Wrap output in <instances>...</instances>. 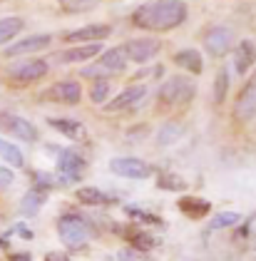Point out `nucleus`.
I'll return each mask as SVG.
<instances>
[{"mask_svg":"<svg viewBox=\"0 0 256 261\" xmlns=\"http://www.w3.org/2000/svg\"><path fill=\"white\" fill-rule=\"evenodd\" d=\"M144 95H147V87H144V85H130V87H124L110 105H105V110H107V112H122V110L137 105Z\"/></svg>","mask_w":256,"mask_h":261,"instance_id":"14","label":"nucleus"},{"mask_svg":"<svg viewBox=\"0 0 256 261\" xmlns=\"http://www.w3.org/2000/svg\"><path fill=\"white\" fill-rule=\"evenodd\" d=\"M33 181H35V187L42 189V192H53V189L58 187V179H55L53 174H45V172H35V174H33Z\"/></svg>","mask_w":256,"mask_h":261,"instance_id":"33","label":"nucleus"},{"mask_svg":"<svg viewBox=\"0 0 256 261\" xmlns=\"http://www.w3.org/2000/svg\"><path fill=\"white\" fill-rule=\"evenodd\" d=\"M112 35V25H105V22H92V25H85L80 30L72 33H65V40L67 42H99L105 38Z\"/></svg>","mask_w":256,"mask_h":261,"instance_id":"13","label":"nucleus"},{"mask_svg":"<svg viewBox=\"0 0 256 261\" xmlns=\"http://www.w3.org/2000/svg\"><path fill=\"white\" fill-rule=\"evenodd\" d=\"M8 259H10V261H33V256H30L28 251H13Z\"/></svg>","mask_w":256,"mask_h":261,"instance_id":"37","label":"nucleus"},{"mask_svg":"<svg viewBox=\"0 0 256 261\" xmlns=\"http://www.w3.org/2000/svg\"><path fill=\"white\" fill-rule=\"evenodd\" d=\"M232 117L239 124H246L256 117V70L251 72V77L244 82V87L239 90L234 107H232Z\"/></svg>","mask_w":256,"mask_h":261,"instance_id":"6","label":"nucleus"},{"mask_svg":"<svg viewBox=\"0 0 256 261\" xmlns=\"http://www.w3.org/2000/svg\"><path fill=\"white\" fill-rule=\"evenodd\" d=\"M10 184H13V172L8 167H0V189H5Z\"/></svg>","mask_w":256,"mask_h":261,"instance_id":"35","label":"nucleus"},{"mask_svg":"<svg viewBox=\"0 0 256 261\" xmlns=\"http://www.w3.org/2000/svg\"><path fill=\"white\" fill-rule=\"evenodd\" d=\"M110 92H112L110 77H95V80H92V87H90V100L95 102V105H105L107 97H110Z\"/></svg>","mask_w":256,"mask_h":261,"instance_id":"25","label":"nucleus"},{"mask_svg":"<svg viewBox=\"0 0 256 261\" xmlns=\"http://www.w3.org/2000/svg\"><path fill=\"white\" fill-rule=\"evenodd\" d=\"M119 261H144V256L139 249H124V251H119Z\"/></svg>","mask_w":256,"mask_h":261,"instance_id":"34","label":"nucleus"},{"mask_svg":"<svg viewBox=\"0 0 256 261\" xmlns=\"http://www.w3.org/2000/svg\"><path fill=\"white\" fill-rule=\"evenodd\" d=\"M256 65V45L251 40H241L234 45V70L239 75H246Z\"/></svg>","mask_w":256,"mask_h":261,"instance_id":"17","label":"nucleus"},{"mask_svg":"<svg viewBox=\"0 0 256 261\" xmlns=\"http://www.w3.org/2000/svg\"><path fill=\"white\" fill-rule=\"evenodd\" d=\"M42 100H53L60 105H80L82 100V87L78 80H62L55 82L50 90L42 92Z\"/></svg>","mask_w":256,"mask_h":261,"instance_id":"12","label":"nucleus"},{"mask_svg":"<svg viewBox=\"0 0 256 261\" xmlns=\"http://www.w3.org/2000/svg\"><path fill=\"white\" fill-rule=\"evenodd\" d=\"M0 157L8 162V164H13V167H22L25 164V157H22V152L18 149V144L3 140V137H0Z\"/></svg>","mask_w":256,"mask_h":261,"instance_id":"26","label":"nucleus"},{"mask_svg":"<svg viewBox=\"0 0 256 261\" xmlns=\"http://www.w3.org/2000/svg\"><path fill=\"white\" fill-rule=\"evenodd\" d=\"M102 0H60V8L65 13H87L92 8H97Z\"/></svg>","mask_w":256,"mask_h":261,"instance_id":"32","label":"nucleus"},{"mask_svg":"<svg viewBox=\"0 0 256 261\" xmlns=\"http://www.w3.org/2000/svg\"><path fill=\"white\" fill-rule=\"evenodd\" d=\"M194 95H197V85H194L192 77H187V75H172L169 80L159 87L157 100L164 107H184V105H189V102L194 100Z\"/></svg>","mask_w":256,"mask_h":261,"instance_id":"3","label":"nucleus"},{"mask_svg":"<svg viewBox=\"0 0 256 261\" xmlns=\"http://www.w3.org/2000/svg\"><path fill=\"white\" fill-rule=\"evenodd\" d=\"M47 72H50V65L47 62L40 60V58H30V60H22L18 65H13L8 75H10V80L20 82V85H30V82L42 80Z\"/></svg>","mask_w":256,"mask_h":261,"instance_id":"10","label":"nucleus"},{"mask_svg":"<svg viewBox=\"0 0 256 261\" xmlns=\"http://www.w3.org/2000/svg\"><path fill=\"white\" fill-rule=\"evenodd\" d=\"M47 124L53 127V129H58L60 135H65V137H70V140H82L85 137V127L80 124L78 120H65V117H50Z\"/></svg>","mask_w":256,"mask_h":261,"instance_id":"22","label":"nucleus"},{"mask_svg":"<svg viewBox=\"0 0 256 261\" xmlns=\"http://www.w3.org/2000/svg\"><path fill=\"white\" fill-rule=\"evenodd\" d=\"M0 132L15 137V140H22V142H35L38 140V129L35 124L20 117V115H13V112H0Z\"/></svg>","mask_w":256,"mask_h":261,"instance_id":"9","label":"nucleus"},{"mask_svg":"<svg viewBox=\"0 0 256 261\" xmlns=\"http://www.w3.org/2000/svg\"><path fill=\"white\" fill-rule=\"evenodd\" d=\"M182 132H184V127L179 124V122H167L162 129H159L157 135V144L159 147H167V144H172V142H177L182 137Z\"/></svg>","mask_w":256,"mask_h":261,"instance_id":"28","label":"nucleus"},{"mask_svg":"<svg viewBox=\"0 0 256 261\" xmlns=\"http://www.w3.org/2000/svg\"><path fill=\"white\" fill-rule=\"evenodd\" d=\"M157 184L159 189H167V192H184L187 189V181L179 174H172V172H162L157 177Z\"/></svg>","mask_w":256,"mask_h":261,"instance_id":"30","label":"nucleus"},{"mask_svg":"<svg viewBox=\"0 0 256 261\" xmlns=\"http://www.w3.org/2000/svg\"><path fill=\"white\" fill-rule=\"evenodd\" d=\"M15 231H18L20 237H25V239H33V231H28L25 226H15Z\"/></svg>","mask_w":256,"mask_h":261,"instance_id":"38","label":"nucleus"},{"mask_svg":"<svg viewBox=\"0 0 256 261\" xmlns=\"http://www.w3.org/2000/svg\"><path fill=\"white\" fill-rule=\"evenodd\" d=\"M124 53H127V60L132 62H149L152 58H157V53L162 50V42L157 38H137V40H130L122 45Z\"/></svg>","mask_w":256,"mask_h":261,"instance_id":"11","label":"nucleus"},{"mask_svg":"<svg viewBox=\"0 0 256 261\" xmlns=\"http://www.w3.org/2000/svg\"><path fill=\"white\" fill-rule=\"evenodd\" d=\"M127 53H124V47H112V50H107V53H102V58H99L92 67H85L82 70V77H112V75H119V72H124L127 70Z\"/></svg>","mask_w":256,"mask_h":261,"instance_id":"4","label":"nucleus"},{"mask_svg":"<svg viewBox=\"0 0 256 261\" xmlns=\"http://www.w3.org/2000/svg\"><path fill=\"white\" fill-rule=\"evenodd\" d=\"M174 65H179L182 70H187L192 75H201V70H204V60H201L199 50H192V47L179 50L177 55H174Z\"/></svg>","mask_w":256,"mask_h":261,"instance_id":"20","label":"nucleus"},{"mask_svg":"<svg viewBox=\"0 0 256 261\" xmlns=\"http://www.w3.org/2000/svg\"><path fill=\"white\" fill-rule=\"evenodd\" d=\"M102 53V45L99 42H87V45H78V47H70L65 53L58 55V62H65V65H72V62H87L92 58H97Z\"/></svg>","mask_w":256,"mask_h":261,"instance_id":"16","label":"nucleus"},{"mask_svg":"<svg viewBox=\"0 0 256 261\" xmlns=\"http://www.w3.org/2000/svg\"><path fill=\"white\" fill-rule=\"evenodd\" d=\"M45 201H47V192L33 187V189L22 197V201H20V214H22V217H35L40 209H42Z\"/></svg>","mask_w":256,"mask_h":261,"instance_id":"21","label":"nucleus"},{"mask_svg":"<svg viewBox=\"0 0 256 261\" xmlns=\"http://www.w3.org/2000/svg\"><path fill=\"white\" fill-rule=\"evenodd\" d=\"M241 221V214L239 212H219L209 219V229L212 231H219V229H229V226H237Z\"/></svg>","mask_w":256,"mask_h":261,"instance_id":"27","label":"nucleus"},{"mask_svg":"<svg viewBox=\"0 0 256 261\" xmlns=\"http://www.w3.org/2000/svg\"><path fill=\"white\" fill-rule=\"evenodd\" d=\"M177 206L184 217H189V219H194V221L209 217V212H212V201L201 199V197H182L177 201Z\"/></svg>","mask_w":256,"mask_h":261,"instance_id":"18","label":"nucleus"},{"mask_svg":"<svg viewBox=\"0 0 256 261\" xmlns=\"http://www.w3.org/2000/svg\"><path fill=\"white\" fill-rule=\"evenodd\" d=\"M22 28H25V20H22V18H15V15H13V18H3V20H0V45L10 42Z\"/></svg>","mask_w":256,"mask_h":261,"instance_id":"24","label":"nucleus"},{"mask_svg":"<svg viewBox=\"0 0 256 261\" xmlns=\"http://www.w3.org/2000/svg\"><path fill=\"white\" fill-rule=\"evenodd\" d=\"M234 47V30L226 25H214L204 33V50L212 58H224Z\"/></svg>","mask_w":256,"mask_h":261,"instance_id":"7","label":"nucleus"},{"mask_svg":"<svg viewBox=\"0 0 256 261\" xmlns=\"http://www.w3.org/2000/svg\"><path fill=\"white\" fill-rule=\"evenodd\" d=\"M85 167L87 162L85 157L75 152V149H60L58 154V187H65V184H72V181H80L82 174H85Z\"/></svg>","mask_w":256,"mask_h":261,"instance_id":"5","label":"nucleus"},{"mask_svg":"<svg viewBox=\"0 0 256 261\" xmlns=\"http://www.w3.org/2000/svg\"><path fill=\"white\" fill-rule=\"evenodd\" d=\"M45 261H72L67 254H62V251H47L45 254Z\"/></svg>","mask_w":256,"mask_h":261,"instance_id":"36","label":"nucleus"},{"mask_svg":"<svg viewBox=\"0 0 256 261\" xmlns=\"http://www.w3.org/2000/svg\"><path fill=\"white\" fill-rule=\"evenodd\" d=\"M124 237H127V241L132 244V249H139V251H149V249H155L159 244L149 231H142V229H127Z\"/></svg>","mask_w":256,"mask_h":261,"instance_id":"23","label":"nucleus"},{"mask_svg":"<svg viewBox=\"0 0 256 261\" xmlns=\"http://www.w3.org/2000/svg\"><path fill=\"white\" fill-rule=\"evenodd\" d=\"M124 214L135 221V224H152V226H164L162 217H157V214H149V212H142V209H137V206H124Z\"/></svg>","mask_w":256,"mask_h":261,"instance_id":"29","label":"nucleus"},{"mask_svg":"<svg viewBox=\"0 0 256 261\" xmlns=\"http://www.w3.org/2000/svg\"><path fill=\"white\" fill-rule=\"evenodd\" d=\"M229 92V70H219L214 80V105H224Z\"/></svg>","mask_w":256,"mask_h":261,"instance_id":"31","label":"nucleus"},{"mask_svg":"<svg viewBox=\"0 0 256 261\" xmlns=\"http://www.w3.org/2000/svg\"><path fill=\"white\" fill-rule=\"evenodd\" d=\"M75 199L85 206H110V204H115V197H110L107 192H99L95 187H80L75 192Z\"/></svg>","mask_w":256,"mask_h":261,"instance_id":"19","label":"nucleus"},{"mask_svg":"<svg viewBox=\"0 0 256 261\" xmlns=\"http://www.w3.org/2000/svg\"><path fill=\"white\" fill-rule=\"evenodd\" d=\"M187 20V3L184 0H149L132 13V25L152 33L174 30Z\"/></svg>","mask_w":256,"mask_h":261,"instance_id":"1","label":"nucleus"},{"mask_svg":"<svg viewBox=\"0 0 256 261\" xmlns=\"http://www.w3.org/2000/svg\"><path fill=\"white\" fill-rule=\"evenodd\" d=\"M53 45V38L50 35H33V38H25V40L15 42L5 50V58H18V55H30V53H38V50H45Z\"/></svg>","mask_w":256,"mask_h":261,"instance_id":"15","label":"nucleus"},{"mask_svg":"<svg viewBox=\"0 0 256 261\" xmlns=\"http://www.w3.org/2000/svg\"><path fill=\"white\" fill-rule=\"evenodd\" d=\"M110 172L117 177H124V179H147V177H152L155 167L139 157H115V160H110Z\"/></svg>","mask_w":256,"mask_h":261,"instance_id":"8","label":"nucleus"},{"mask_svg":"<svg viewBox=\"0 0 256 261\" xmlns=\"http://www.w3.org/2000/svg\"><path fill=\"white\" fill-rule=\"evenodd\" d=\"M92 234H95V226L82 214L67 212V214H62L58 219V237L70 251H82L90 244Z\"/></svg>","mask_w":256,"mask_h":261,"instance_id":"2","label":"nucleus"}]
</instances>
